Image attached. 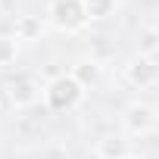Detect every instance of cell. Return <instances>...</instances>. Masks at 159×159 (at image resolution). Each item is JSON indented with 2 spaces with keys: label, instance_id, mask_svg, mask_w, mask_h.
I'll return each instance as SVG.
<instances>
[{
  "label": "cell",
  "instance_id": "6da1fadb",
  "mask_svg": "<svg viewBox=\"0 0 159 159\" xmlns=\"http://www.w3.org/2000/svg\"><path fill=\"white\" fill-rule=\"evenodd\" d=\"M81 97H84V88L78 84V78L69 72H62L59 78H50L47 81V88H44V103L53 109V112H69V109H75L78 103H81Z\"/></svg>",
  "mask_w": 159,
  "mask_h": 159
},
{
  "label": "cell",
  "instance_id": "7a4b0ae2",
  "mask_svg": "<svg viewBox=\"0 0 159 159\" xmlns=\"http://www.w3.org/2000/svg\"><path fill=\"white\" fill-rule=\"evenodd\" d=\"M50 22L72 34V31H81L88 25V13H84V0H53L50 3Z\"/></svg>",
  "mask_w": 159,
  "mask_h": 159
},
{
  "label": "cell",
  "instance_id": "3957f363",
  "mask_svg": "<svg viewBox=\"0 0 159 159\" xmlns=\"http://www.w3.org/2000/svg\"><path fill=\"white\" fill-rule=\"evenodd\" d=\"M7 100L16 106V109H28L41 100V84L34 75H16L13 81L7 84Z\"/></svg>",
  "mask_w": 159,
  "mask_h": 159
},
{
  "label": "cell",
  "instance_id": "277c9868",
  "mask_svg": "<svg viewBox=\"0 0 159 159\" xmlns=\"http://www.w3.org/2000/svg\"><path fill=\"white\" fill-rule=\"evenodd\" d=\"M125 78H128V84H134V88H153L156 81H159V66H156V59L153 56H147V53H140V56H134L128 66H125Z\"/></svg>",
  "mask_w": 159,
  "mask_h": 159
},
{
  "label": "cell",
  "instance_id": "5b68a950",
  "mask_svg": "<svg viewBox=\"0 0 159 159\" xmlns=\"http://www.w3.org/2000/svg\"><path fill=\"white\" fill-rule=\"evenodd\" d=\"M122 125H125V131L134 134V137L150 134V131L156 128V112H153V106H147V103H131V106L122 112Z\"/></svg>",
  "mask_w": 159,
  "mask_h": 159
},
{
  "label": "cell",
  "instance_id": "8992f818",
  "mask_svg": "<svg viewBox=\"0 0 159 159\" xmlns=\"http://www.w3.org/2000/svg\"><path fill=\"white\" fill-rule=\"evenodd\" d=\"M94 153H97V159H122V156H128V140L119 134H106L94 143Z\"/></svg>",
  "mask_w": 159,
  "mask_h": 159
},
{
  "label": "cell",
  "instance_id": "52a82bcc",
  "mask_svg": "<svg viewBox=\"0 0 159 159\" xmlns=\"http://www.w3.org/2000/svg\"><path fill=\"white\" fill-rule=\"evenodd\" d=\"M72 75L78 78V84L88 91V88H94V84L100 81V66H97L94 59H81V62L72 66Z\"/></svg>",
  "mask_w": 159,
  "mask_h": 159
},
{
  "label": "cell",
  "instance_id": "ba28073f",
  "mask_svg": "<svg viewBox=\"0 0 159 159\" xmlns=\"http://www.w3.org/2000/svg\"><path fill=\"white\" fill-rule=\"evenodd\" d=\"M119 0H84V13H88V22H103L116 13Z\"/></svg>",
  "mask_w": 159,
  "mask_h": 159
},
{
  "label": "cell",
  "instance_id": "9c48e42d",
  "mask_svg": "<svg viewBox=\"0 0 159 159\" xmlns=\"http://www.w3.org/2000/svg\"><path fill=\"white\" fill-rule=\"evenodd\" d=\"M16 38L19 41H38L41 38V19L38 16H19L16 19Z\"/></svg>",
  "mask_w": 159,
  "mask_h": 159
},
{
  "label": "cell",
  "instance_id": "30bf717a",
  "mask_svg": "<svg viewBox=\"0 0 159 159\" xmlns=\"http://www.w3.org/2000/svg\"><path fill=\"white\" fill-rule=\"evenodd\" d=\"M19 56V38L16 34H0V69H10Z\"/></svg>",
  "mask_w": 159,
  "mask_h": 159
},
{
  "label": "cell",
  "instance_id": "8fae6325",
  "mask_svg": "<svg viewBox=\"0 0 159 159\" xmlns=\"http://www.w3.org/2000/svg\"><path fill=\"white\" fill-rule=\"evenodd\" d=\"M156 47H159V31H156V28L140 31V53H147V56H150Z\"/></svg>",
  "mask_w": 159,
  "mask_h": 159
},
{
  "label": "cell",
  "instance_id": "7c38bea8",
  "mask_svg": "<svg viewBox=\"0 0 159 159\" xmlns=\"http://www.w3.org/2000/svg\"><path fill=\"white\" fill-rule=\"evenodd\" d=\"M122 159H140V156H134V153H128V156H122Z\"/></svg>",
  "mask_w": 159,
  "mask_h": 159
}]
</instances>
